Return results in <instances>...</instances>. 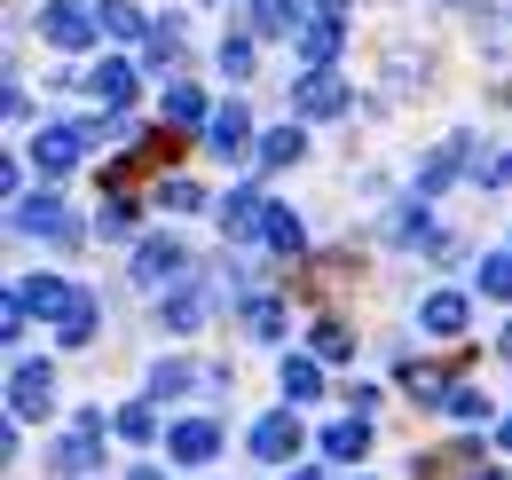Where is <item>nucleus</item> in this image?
<instances>
[{
	"label": "nucleus",
	"mask_w": 512,
	"mask_h": 480,
	"mask_svg": "<svg viewBox=\"0 0 512 480\" xmlns=\"http://www.w3.org/2000/svg\"><path fill=\"white\" fill-rule=\"evenodd\" d=\"M95 229H103V237H127V229H134V205H127V197H111V205L95 213Z\"/></svg>",
	"instance_id": "obj_36"
},
{
	"label": "nucleus",
	"mask_w": 512,
	"mask_h": 480,
	"mask_svg": "<svg viewBox=\"0 0 512 480\" xmlns=\"http://www.w3.org/2000/svg\"><path fill=\"white\" fill-rule=\"evenodd\" d=\"M87 87H95V103H103V111H127L134 103V63H95V71H87Z\"/></svg>",
	"instance_id": "obj_17"
},
{
	"label": "nucleus",
	"mask_w": 512,
	"mask_h": 480,
	"mask_svg": "<svg viewBox=\"0 0 512 480\" xmlns=\"http://www.w3.org/2000/svg\"><path fill=\"white\" fill-rule=\"evenodd\" d=\"M260 244H268V252H284V260H300V252H308V229H300V213H292V205H268V221H260Z\"/></svg>",
	"instance_id": "obj_18"
},
{
	"label": "nucleus",
	"mask_w": 512,
	"mask_h": 480,
	"mask_svg": "<svg viewBox=\"0 0 512 480\" xmlns=\"http://www.w3.org/2000/svg\"><path fill=\"white\" fill-rule=\"evenodd\" d=\"M292 111H300V119H339V111H347V79H339V71H308V79L292 87Z\"/></svg>",
	"instance_id": "obj_7"
},
{
	"label": "nucleus",
	"mask_w": 512,
	"mask_h": 480,
	"mask_svg": "<svg viewBox=\"0 0 512 480\" xmlns=\"http://www.w3.org/2000/svg\"><path fill=\"white\" fill-rule=\"evenodd\" d=\"M316 355L323 362H347V355H355V331H347L339 315H323V323H316Z\"/></svg>",
	"instance_id": "obj_28"
},
{
	"label": "nucleus",
	"mask_w": 512,
	"mask_h": 480,
	"mask_svg": "<svg viewBox=\"0 0 512 480\" xmlns=\"http://www.w3.org/2000/svg\"><path fill=\"white\" fill-rule=\"evenodd\" d=\"M111 433H119V441H150V433H158V410H150V402H127V410L111 418Z\"/></svg>",
	"instance_id": "obj_29"
},
{
	"label": "nucleus",
	"mask_w": 512,
	"mask_h": 480,
	"mask_svg": "<svg viewBox=\"0 0 512 480\" xmlns=\"http://www.w3.org/2000/svg\"><path fill=\"white\" fill-rule=\"evenodd\" d=\"M127 480H166V473H150V465H134V473H127Z\"/></svg>",
	"instance_id": "obj_39"
},
{
	"label": "nucleus",
	"mask_w": 512,
	"mask_h": 480,
	"mask_svg": "<svg viewBox=\"0 0 512 480\" xmlns=\"http://www.w3.org/2000/svg\"><path fill=\"white\" fill-rule=\"evenodd\" d=\"M205 315H213V292H205V284H182V292L158 300V323H166V331H197Z\"/></svg>",
	"instance_id": "obj_13"
},
{
	"label": "nucleus",
	"mask_w": 512,
	"mask_h": 480,
	"mask_svg": "<svg viewBox=\"0 0 512 480\" xmlns=\"http://www.w3.org/2000/svg\"><path fill=\"white\" fill-rule=\"evenodd\" d=\"M418 323H426L434 339H457V331L473 323V307H465V292H426V307H418Z\"/></svg>",
	"instance_id": "obj_15"
},
{
	"label": "nucleus",
	"mask_w": 512,
	"mask_h": 480,
	"mask_svg": "<svg viewBox=\"0 0 512 480\" xmlns=\"http://www.w3.org/2000/svg\"><path fill=\"white\" fill-rule=\"evenodd\" d=\"M497 355H505V362H512V331H505V339H497Z\"/></svg>",
	"instance_id": "obj_40"
},
{
	"label": "nucleus",
	"mask_w": 512,
	"mask_h": 480,
	"mask_svg": "<svg viewBox=\"0 0 512 480\" xmlns=\"http://www.w3.org/2000/svg\"><path fill=\"white\" fill-rule=\"evenodd\" d=\"M339 24H347V0H316V16H308V32H300V63H308V71H331Z\"/></svg>",
	"instance_id": "obj_6"
},
{
	"label": "nucleus",
	"mask_w": 512,
	"mask_h": 480,
	"mask_svg": "<svg viewBox=\"0 0 512 480\" xmlns=\"http://www.w3.org/2000/svg\"><path fill=\"white\" fill-rule=\"evenodd\" d=\"M363 449H371V418H363V410H347L339 425H323V457H339V465H355Z\"/></svg>",
	"instance_id": "obj_16"
},
{
	"label": "nucleus",
	"mask_w": 512,
	"mask_h": 480,
	"mask_svg": "<svg viewBox=\"0 0 512 480\" xmlns=\"http://www.w3.org/2000/svg\"><path fill=\"white\" fill-rule=\"evenodd\" d=\"M182 260H190V252H182L174 237H150L142 252H134V276H142V284H166V276H182Z\"/></svg>",
	"instance_id": "obj_19"
},
{
	"label": "nucleus",
	"mask_w": 512,
	"mask_h": 480,
	"mask_svg": "<svg viewBox=\"0 0 512 480\" xmlns=\"http://www.w3.org/2000/svg\"><path fill=\"white\" fill-rule=\"evenodd\" d=\"M166 126H205V95L174 79V87H166Z\"/></svg>",
	"instance_id": "obj_25"
},
{
	"label": "nucleus",
	"mask_w": 512,
	"mask_h": 480,
	"mask_svg": "<svg viewBox=\"0 0 512 480\" xmlns=\"http://www.w3.org/2000/svg\"><path fill=\"white\" fill-rule=\"evenodd\" d=\"M174 56H182V16H166V24L150 32V71H166Z\"/></svg>",
	"instance_id": "obj_31"
},
{
	"label": "nucleus",
	"mask_w": 512,
	"mask_h": 480,
	"mask_svg": "<svg viewBox=\"0 0 512 480\" xmlns=\"http://www.w3.org/2000/svg\"><path fill=\"white\" fill-rule=\"evenodd\" d=\"M158 205H166V213H197L205 189H197V181H158Z\"/></svg>",
	"instance_id": "obj_34"
},
{
	"label": "nucleus",
	"mask_w": 512,
	"mask_h": 480,
	"mask_svg": "<svg viewBox=\"0 0 512 480\" xmlns=\"http://www.w3.org/2000/svg\"><path fill=\"white\" fill-rule=\"evenodd\" d=\"M221 71H229V79H245V71H253V40H245V32H229V40H221Z\"/></svg>",
	"instance_id": "obj_35"
},
{
	"label": "nucleus",
	"mask_w": 512,
	"mask_h": 480,
	"mask_svg": "<svg viewBox=\"0 0 512 480\" xmlns=\"http://www.w3.org/2000/svg\"><path fill=\"white\" fill-rule=\"evenodd\" d=\"M292 449H300V418H292V410H268V418L253 425V457L260 465H284Z\"/></svg>",
	"instance_id": "obj_12"
},
{
	"label": "nucleus",
	"mask_w": 512,
	"mask_h": 480,
	"mask_svg": "<svg viewBox=\"0 0 512 480\" xmlns=\"http://www.w3.org/2000/svg\"><path fill=\"white\" fill-rule=\"evenodd\" d=\"M300 158H308V134H300V126L260 134V174H284V166H300Z\"/></svg>",
	"instance_id": "obj_20"
},
{
	"label": "nucleus",
	"mask_w": 512,
	"mask_h": 480,
	"mask_svg": "<svg viewBox=\"0 0 512 480\" xmlns=\"http://www.w3.org/2000/svg\"><path fill=\"white\" fill-rule=\"evenodd\" d=\"M245 331H253V339H284V300L253 292V300H245Z\"/></svg>",
	"instance_id": "obj_24"
},
{
	"label": "nucleus",
	"mask_w": 512,
	"mask_h": 480,
	"mask_svg": "<svg viewBox=\"0 0 512 480\" xmlns=\"http://www.w3.org/2000/svg\"><path fill=\"white\" fill-rule=\"evenodd\" d=\"M284 480H323V473H316V465H292V473H284Z\"/></svg>",
	"instance_id": "obj_38"
},
{
	"label": "nucleus",
	"mask_w": 512,
	"mask_h": 480,
	"mask_svg": "<svg viewBox=\"0 0 512 480\" xmlns=\"http://www.w3.org/2000/svg\"><path fill=\"white\" fill-rule=\"evenodd\" d=\"M190 386H197L190 362H158V370H150V402H174V394H190Z\"/></svg>",
	"instance_id": "obj_26"
},
{
	"label": "nucleus",
	"mask_w": 512,
	"mask_h": 480,
	"mask_svg": "<svg viewBox=\"0 0 512 480\" xmlns=\"http://www.w3.org/2000/svg\"><path fill=\"white\" fill-rule=\"evenodd\" d=\"M481 181H489V189H512V150H497V158H489V174H481Z\"/></svg>",
	"instance_id": "obj_37"
},
{
	"label": "nucleus",
	"mask_w": 512,
	"mask_h": 480,
	"mask_svg": "<svg viewBox=\"0 0 512 480\" xmlns=\"http://www.w3.org/2000/svg\"><path fill=\"white\" fill-rule=\"evenodd\" d=\"M465 158H473V134H449L442 150H434V158H426V166H418V205H426V197H442L449 181L465 174Z\"/></svg>",
	"instance_id": "obj_10"
},
{
	"label": "nucleus",
	"mask_w": 512,
	"mask_h": 480,
	"mask_svg": "<svg viewBox=\"0 0 512 480\" xmlns=\"http://www.w3.org/2000/svg\"><path fill=\"white\" fill-rule=\"evenodd\" d=\"M442 410H449V418H481V425H489V394H481V386H449Z\"/></svg>",
	"instance_id": "obj_33"
},
{
	"label": "nucleus",
	"mask_w": 512,
	"mask_h": 480,
	"mask_svg": "<svg viewBox=\"0 0 512 480\" xmlns=\"http://www.w3.org/2000/svg\"><path fill=\"white\" fill-rule=\"evenodd\" d=\"M8 300L24 307V315H48V323H64V307L79 300V284H64V276H24Z\"/></svg>",
	"instance_id": "obj_8"
},
{
	"label": "nucleus",
	"mask_w": 512,
	"mask_h": 480,
	"mask_svg": "<svg viewBox=\"0 0 512 480\" xmlns=\"http://www.w3.org/2000/svg\"><path fill=\"white\" fill-rule=\"evenodd\" d=\"M260 221H268V197L260 189H229L221 197V237H260Z\"/></svg>",
	"instance_id": "obj_14"
},
{
	"label": "nucleus",
	"mask_w": 512,
	"mask_h": 480,
	"mask_svg": "<svg viewBox=\"0 0 512 480\" xmlns=\"http://www.w3.org/2000/svg\"><path fill=\"white\" fill-rule=\"evenodd\" d=\"M245 142H253V111H245V103H221V111L205 119V150H213V158H237Z\"/></svg>",
	"instance_id": "obj_11"
},
{
	"label": "nucleus",
	"mask_w": 512,
	"mask_h": 480,
	"mask_svg": "<svg viewBox=\"0 0 512 480\" xmlns=\"http://www.w3.org/2000/svg\"><path fill=\"white\" fill-rule=\"evenodd\" d=\"M489 480H512V473H489Z\"/></svg>",
	"instance_id": "obj_42"
},
{
	"label": "nucleus",
	"mask_w": 512,
	"mask_h": 480,
	"mask_svg": "<svg viewBox=\"0 0 512 480\" xmlns=\"http://www.w3.org/2000/svg\"><path fill=\"white\" fill-rule=\"evenodd\" d=\"M48 465H56V473H95V465H103V410H87V418H71V433L64 441H56V449H48Z\"/></svg>",
	"instance_id": "obj_4"
},
{
	"label": "nucleus",
	"mask_w": 512,
	"mask_h": 480,
	"mask_svg": "<svg viewBox=\"0 0 512 480\" xmlns=\"http://www.w3.org/2000/svg\"><path fill=\"white\" fill-rule=\"evenodd\" d=\"M166 457H174V465H213V457H221V425L213 418H182L174 433H166Z\"/></svg>",
	"instance_id": "obj_9"
},
{
	"label": "nucleus",
	"mask_w": 512,
	"mask_h": 480,
	"mask_svg": "<svg viewBox=\"0 0 512 480\" xmlns=\"http://www.w3.org/2000/svg\"><path fill=\"white\" fill-rule=\"evenodd\" d=\"M95 32H103V16H95V8H79V0H48V8H40V40H48V48H64V56L95 48Z\"/></svg>",
	"instance_id": "obj_2"
},
{
	"label": "nucleus",
	"mask_w": 512,
	"mask_h": 480,
	"mask_svg": "<svg viewBox=\"0 0 512 480\" xmlns=\"http://www.w3.org/2000/svg\"><path fill=\"white\" fill-rule=\"evenodd\" d=\"M95 16H103V32H111V40H150V32H158V24H150L134 0H103Z\"/></svg>",
	"instance_id": "obj_22"
},
{
	"label": "nucleus",
	"mask_w": 512,
	"mask_h": 480,
	"mask_svg": "<svg viewBox=\"0 0 512 480\" xmlns=\"http://www.w3.org/2000/svg\"><path fill=\"white\" fill-rule=\"evenodd\" d=\"M497 441H505V449H512V418H505V425H497Z\"/></svg>",
	"instance_id": "obj_41"
},
{
	"label": "nucleus",
	"mask_w": 512,
	"mask_h": 480,
	"mask_svg": "<svg viewBox=\"0 0 512 480\" xmlns=\"http://www.w3.org/2000/svg\"><path fill=\"white\" fill-rule=\"evenodd\" d=\"M56 339H64V347H87V339H95V292H79V300L64 307V323H56Z\"/></svg>",
	"instance_id": "obj_23"
},
{
	"label": "nucleus",
	"mask_w": 512,
	"mask_h": 480,
	"mask_svg": "<svg viewBox=\"0 0 512 480\" xmlns=\"http://www.w3.org/2000/svg\"><path fill=\"white\" fill-rule=\"evenodd\" d=\"M481 292H489V300H512V252H489V260H481Z\"/></svg>",
	"instance_id": "obj_32"
},
{
	"label": "nucleus",
	"mask_w": 512,
	"mask_h": 480,
	"mask_svg": "<svg viewBox=\"0 0 512 480\" xmlns=\"http://www.w3.org/2000/svg\"><path fill=\"white\" fill-rule=\"evenodd\" d=\"M16 229L24 237H48V244H87V229L71 221V205L56 189H40V197H16Z\"/></svg>",
	"instance_id": "obj_1"
},
{
	"label": "nucleus",
	"mask_w": 512,
	"mask_h": 480,
	"mask_svg": "<svg viewBox=\"0 0 512 480\" xmlns=\"http://www.w3.org/2000/svg\"><path fill=\"white\" fill-rule=\"evenodd\" d=\"M87 150H95V142H87V126H79V119H71V126H40V134H32V166H40L48 181L71 174Z\"/></svg>",
	"instance_id": "obj_5"
},
{
	"label": "nucleus",
	"mask_w": 512,
	"mask_h": 480,
	"mask_svg": "<svg viewBox=\"0 0 512 480\" xmlns=\"http://www.w3.org/2000/svg\"><path fill=\"white\" fill-rule=\"evenodd\" d=\"M394 244H426V252H434V221H426V205H402V213H394Z\"/></svg>",
	"instance_id": "obj_27"
},
{
	"label": "nucleus",
	"mask_w": 512,
	"mask_h": 480,
	"mask_svg": "<svg viewBox=\"0 0 512 480\" xmlns=\"http://www.w3.org/2000/svg\"><path fill=\"white\" fill-rule=\"evenodd\" d=\"M300 24V0H253V32H292Z\"/></svg>",
	"instance_id": "obj_30"
},
{
	"label": "nucleus",
	"mask_w": 512,
	"mask_h": 480,
	"mask_svg": "<svg viewBox=\"0 0 512 480\" xmlns=\"http://www.w3.org/2000/svg\"><path fill=\"white\" fill-rule=\"evenodd\" d=\"M48 410H56V370L48 362H16L8 370V418L32 425V418H48Z\"/></svg>",
	"instance_id": "obj_3"
},
{
	"label": "nucleus",
	"mask_w": 512,
	"mask_h": 480,
	"mask_svg": "<svg viewBox=\"0 0 512 480\" xmlns=\"http://www.w3.org/2000/svg\"><path fill=\"white\" fill-rule=\"evenodd\" d=\"M276 386H284V410H308V402L323 394V370H316L308 355H292V362H284V378H276Z\"/></svg>",
	"instance_id": "obj_21"
}]
</instances>
